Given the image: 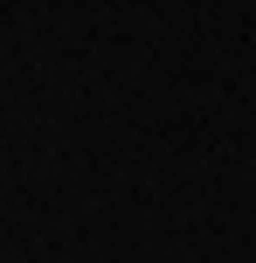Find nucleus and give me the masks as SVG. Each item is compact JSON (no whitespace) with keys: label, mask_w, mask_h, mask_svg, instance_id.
Masks as SVG:
<instances>
[]
</instances>
